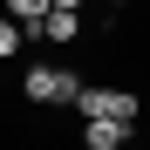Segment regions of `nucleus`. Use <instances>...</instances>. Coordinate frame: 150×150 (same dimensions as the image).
I'll return each instance as SVG.
<instances>
[{"label": "nucleus", "instance_id": "2", "mask_svg": "<svg viewBox=\"0 0 150 150\" xmlns=\"http://www.w3.org/2000/svg\"><path fill=\"white\" fill-rule=\"evenodd\" d=\"M75 109H82V116H116V123H130V130H137V96L130 89H82V103H75Z\"/></svg>", "mask_w": 150, "mask_h": 150}, {"label": "nucleus", "instance_id": "3", "mask_svg": "<svg viewBox=\"0 0 150 150\" xmlns=\"http://www.w3.org/2000/svg\"><path fill=\"white\" fill-rule=\"evenodd\" d=\"M123 137H130V123H116V116H89V130H82L89 150H123Z\"/></svg>", "mask_w": 150, "mask_h": 150}, {"label": "nucleus", "instance_id": "6", "mask_svg": "<svg viewBox=\"0 0 150 150\" xmlns=\"http://www.w3.org/2000/svg\"><path fill=\"white\" fill-rule=\"evenodd\" d=\"M21 41H28V28L7 14V28H0V55H21Z\"/></svg>", "mask_w": 150, "mask_h": 150}, {"label": "nucleus", "instance_id": "5", "mask_svg": "<svg viewBox=\"0 0 150 150\" xmlns=\"http://www.w3.org/2000/svg\"><path fill=\"white\" fill-rule=\"evenodd\" d=\"M7 14H14L21 28H28V41H34V34H41V21L55 14V0H7Z\"/></svg>", "mask_w": 150, "mask_h": 150}, {"label": "nucleus", "instance_id": "4", "mask_svg": "<svg viewBox=\"0 0 150 150\" xmlns=\"http://www.w3.org/2000/svg\"><path fill=\"white\" fill-rule=\"evenodd\" d=\"M75 34H82V14H75V7H55V14L41 21L34 41H55V48H62V41H75Z\"/></svg>", "mask_w": 150, "mask_h": 150}, {"label": "nucleus", "instance_id": "1", "mask_svg": "<svg viewBox=\"0 0 150 150\" xmlns=\"http://www.w3.org/2000/svg\"><path fill=\"white\" fill-rule=\"evenodd\" d=\"M28 103H82V82H75L68 68H55V62H41V68H28Z\"/></svg>", "mask_w": 150, "mask_h": 150}, {"label": "nucleus", "instance_id": "7", "mask_svg": "<svg viewBox=\"0 0 150 150\" xmlns=\"http://www.w3.org/2000/svg\"><path fill=\"white\" fill-rule=\"evenodd\" d=\"M55 7H82V0H55Z\"/></svg>", "mask_w": 150, "mask_h": 150}]
</instances>
